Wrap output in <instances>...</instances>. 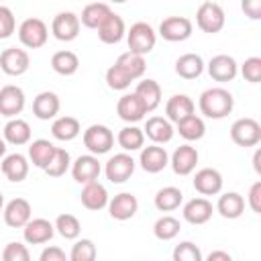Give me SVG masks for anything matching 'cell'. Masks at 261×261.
Masks as SVG:
<instances>
[{
    "label": "cell",
    "instance_id": "6da1fadb",
    "mask_svg": "<svg viewBox=\"0 0 261 261\" xmlns=\"http://www.w3.org/2000/svg\"><path fill=\"white\" fill-rule=\"evenodd\" d=\"M198 106H200V112L206 116V118H212V120H220L224 116H228L234 108V98L228 90L224 88H208L200 94V100H198Z\"/></svg>",
    "mask_w": 261,
    "mask_h": 261
},
{
    "label": "cell",
    "instance_id": "7a4b0ae2",
    "mask_svg": "<svg viewBox=\"0 0 261 261\" xmlns=\"http://www.w3.org/2000/svg\"><path fill=\"white\" fill-rule=\"evenodd\" d=\"M126 43H128V51L147 55L153 51V47L157 43V33L153 31V27L149 22L139 20V22L130 24V29L126 31Z\"/></svg>",
    "mask_w": 261,
    "mask_h": 261
},
{
    "label": "cell",
    "instance_id": "3957f363",
    "mask_svg": "<svg viewBox=\"0 0 261 261\" xmlns=\"http://www.w3.org/2000/svg\"><path fill=\"white\" fill-rule=\"evenodd\" d=\"M226 22V16H224V10L220 4L216 2H202L198 6V12H196V24L200 31L208 33V35H214V33H220L222 27Z\"/></svg>",
    "mask_w": 261,
    "mask_h": 261
},
{
    "label": "cell",
    "instance_id": "277c9868",
    "mask_svg": "<svg viewBox=\"0 0 261 261\" xmlns=\"http://www.w3.org/2000/svg\"><path fill=\"white\" fill-rule=\"evenodd\" d=\"M49 39V29L45 24V20L41 18H24L18 27V41L29 47V49H39L47 43Z\"/></svg>",
    "mask_w": 261,
    "mask_h": 261
},
{
    "label": "cell",
    "instance_id": "5b68a950",
    "mask_svg": "<svg viewBox=\"0 0 261 261\" xmlns=\"http://www.w3.org/2000/svg\"><path fill=\"white\" fill-rule=\"evenodd\" d=\"M230 139L239 147H255L261 143V124L255 118H239L230 126Z\"/></svg>",
    "mask_w": 261,
    "mask_h": 261
},
{
    "label": "cell",
    "instance_id": "8992f818",
    "mask_svg": "<svg viewBox=\"0 0 261 261\" xmlns=\"http://www.w3.org/2000/svg\"><path fill=\"white\" fill-rule=\"evenodd\" d=\"M84 145L92 155H104L114 147V133L106 124H92L84 130Z\"/></svg>",
    "mask_w": 261,
    "mask_h": 261
},
{
    "label": "cell",
    "instance_id": "52a82bcc",
    "mask_svg": "<svg viewBox=\"0 0 261 261\" xmlns=\"http://www.w3.org/2000/svg\"><path fill=\"white\" fill-rule=\"evenodd\" d=\"M192 31H194V24L188 16H167L159 24L161 39H165L169 43H179V41L190 39Z\"/></svg>",
    "mask_w": 261,
    "mask_h": 261
},
{
    "label": "cell",
    "instance_id": "ba28073f",
    "mask_svg": "<svg viewBox=\"0 0 261 261\" xmlns=\"http://www.w3.org/2000/svg\"><path fill=\"white\" fill-rule=\"evenodd\" d=\"M80 16L75 12H69V10H63L59 14H55L53 22H51V33L57 41H63V43H69L73 41L77 35H80Z\"/></svg>",
    "mask_w": 261,
    "mask_h": 261
},
{
    "label": "cell",
    "instance_id": "9c48e42d",
    "mask_svg": "<svg viewBox=\"0 0 261 261\" xmlns=\"http://www.w3.org/2000/svg\"><path fill=\"white\" fill-rule=\"evenodd\" d=\"M104 173H106L108 181H112V184H124L135 173V159L126 151L124 153H116V155H112L106 161Z\"/></svg>",
    "mask_w": 261,
    "mask_h": 261
},
{
    "label": "cell",
    "instance_id": "30bf717a",
    "mask_svg": "<svg viewBox=\"0 0 261 261\" xmlns=\"http://www.w3.org/2000/svg\"><path fill=\"white\" fill-rule=\"evenodd\" d=\"M31 65V57L24 49L8 47L0 53V69L6 75H22Z\"/></svg>",
    "mask_w": 261,
    "mask_h": 261
},
{
    "label": "cell",
    "instance_id": "8fae6325",
    "mask_svg": "<svg viewBox=\"0 0 261 261\" xmlns=\"http://www.w3.org/2000/svg\"><path fill=\"white\" fill-rule=\"evenodd\" d=\"M100 171H102V165L98 161V155H80L73 163H71V175L77 184H90V181H96L100 177Z\"/></svg>",
    "mask_w": 261,
    "mask_h": 261
},
{
    "label": "cell",
    "instance_id": "7c38bea8",
    "mask_svg": "<svg viewBox=\"0 0 261 261\" xmlns=\"http://www.w3.org/2000/svg\"><path fill=\"white\" fill-rule=\"evenodd\" d=\"M24 108V92L18 86H2L0 88V114L6 118H14Z\"/></svg>",
    "mask_w": 261,
    "mask_h": 261
},
{
    "label": "cell",
    "instance_id": "4fadbf2b",
    "mask_svg": "<svg viewBox=\"0 0 261 261\" xmlns=\"http://www.w3.org/2000/svg\"><path fill=\"white\" fill-rule=\"evenodd\" d=\"M116 114H118L124 122L135 124V122H139V120L145 118L147 108H145V104L141 102V98H139L135 92H130V94H122V96L118 98V102H116Z\"/></svg>",
    "mask_w": 261,
    "mask_h": 261
},
{
    "label": "cell",
    "instance_id": "5bb4252c",
    "mask_svg": "<svg viewBox=\"0 0 261 261\" xmlns=\"http://www.w3.org/2000/svg\"><path fill=\"white\" fill-rule=\"evenodd\" d=\"M139 163L147 173H159L169 165V155H167L165 147L153 143L149 147H141Z\"/></svg>",
    "mask_w": 261,
    "mask_h": 261
},
{
    "label": "cell",
    "instance_id": "9a60e30c",
    "mask_svg": "<svg viewBox=\"0 0 261 261\" xmlns=\"http://www.w3.org/2000/svg\"><path fill=\"white\" fill-rule=\"evenodd\" d=\"M192 184H194V190L198 194H202V196H216L222 190V175L214 167H202V169L196 171Z\"/></svg>",
    "mask_w": 261,
    "mask_h": 261
},
{
    "label": "cell",
    "instance_id": "2e32d148",
    "mask_svg": "<svg viewBox=\"0 0 261 261\" xmlns=\"http://www.w3.org/2000/svg\"><path fill=\"white\" fill-rule=\"evenodd\" d=\"M2 214H4V222H6L10 228H22V226L31 220L33 208H31V202H29V200H24V198H14V200H10V202L2 208Z\"/></svg>",
    "mask_w": 261,
    "mask_h": 261
},
{
    "label": "cell",
    "instance_id": "e0dca14e",
    "mask_svg": "<svg viewBox=\"0 0 261 261\" xmlns=\"http://www.w3.org/2000/svg\"><path fill=\"white\" fill-rule=\"evenodd\" d=\"M139 210V200L130 192H120L112 200H108V214L114 220H128L137 214Z\"/></svg>",
    "mask_w": 261,
    "mask_h": 261
},
{
    "label": "cell",
    "instance_id": "ac0fdd59",
    "mask_svg": "<svg viewBox=\"0 0 261 261\" xmlns=\"http://www.w3.org/2000/svg\"><path fill=\"white\" fill-rule=\"evenodd\" d=\"M55 234V226L53 222H49L47 218H31L24 226H22V237L29 245H43L49 243Z\"/></svg>",
    "mask_w": 261,
    "mask_h": 261
},
{
    "label": "cell",
    "instance_id": "d6986e66",
    "mask_svg": "<svg viewBox=\"0 0 261 261\" xmlns=\"http://www.w3.org/2000/svg\"><path fill=\"white\" fill-rule=\"evenodd\" d=\"M212 202L204 196H198V198H192L190 202L184 204V220L190 222V224H206L210 218H212Z\"/></svg>",
    "mask_w": 261,
    "mask_h": 261
},
{
    "label": "cell",
    "instance_id": "ffe728a7",
    "mask_svg": "<svg viewBox=\"0 0 261 261\" xmlns=\"http://www.w3.org/2000/svg\"><path fill=\"white\" fill-rule=\"evenodd\" d=\"M98 31V39L106 45H116L122 41V37L126 35V24L122 20V16H118L116 12H110L102 24L96 29Z\"/></svg>",
    "mask_w": 261,
    "mask_h": 261
},
{
    "label": "cell",
    "instance_id": "44dd1931",
    "mask_svg": "<svg viewBox=\"0 0 261 261\" xmlns=\"http://www.w3.org/2000/svg\"><path fill=\"white\" fill-rule=\"evenodd\" d=\"M208 73L214 82H232L239 73V65H237L234 57L220 53L208 61Z\"/></svg>",
    "mask_w": 261,
    "mask_h": 261
},
{
    "label": "cell",
    "instance_id": "7402d4cb",
    "mask_svg": "<svg viewBox=\"0 0 261 261\" xmlns=\"http://www.w3.org/2000/svg\"><path fill=\"white\" fill-rule=\"evenodd\" d=\"M198 159H200V155H198L196 147H192V145H181V147H177V149L173 151L169 163H171V169H173L175 175H190V173L196 169Z\"/></svg>",
    "mask_w": 261,
    "mask_h": 261
},
{
    "label": "cell",
    "instance_id": "603a6c76",
    "mask_svg": "<svg viewBox=\"0 0 261 261\" xmlns=\"http://www.w3.org/2000/svg\"><path fill=\"white\" fill-rule=\"evenodd\" d=\"M143 133H145V137L151 139V143L165 145V143H169L173 139L175 128H173L171 120H167L163 116H151V118H147Z\"/></svg>",
    "mask_w": 261,
    "mask_h": 261
},
{
    "label": "cell",
    "instance_id": "cb8c5ba5",
    "mask_svg": "<svg viewBox=\"0 0 261 261\" xmlns=\"http://www.w3.org/2000/svg\"><path fill=\"white\" fill-rule=\"evenodd\" d=\"M59 108H61L59 96L55 92H49V90L37 94L35 100H33V114L39 120H51V118H55L57 112H59Z\"/></svg>",
    "mask_w": 261,
    "mask_h": 261
},
{
    "label": "cell",
    "instance_id": "d4e9b609",
    "mask_svg": "<svg viewBox=\"0 0 261 261\" xmlns=\"http://www.w3.org/2000/svg\"><path fill=\"white\" fill-rule=\"evenodd\" d=\"M0 169L8 181H22L29 175V159L22 153H10L2 157Z\"/></svg>",
    "mask_w": 261,
    "mask_h": 261
},
{
    "label": "cell",
    "instance_id": "484cf974",
    "mask_svg": "<svg viewBox=\"0 0 261 261\" xmlns=\"http://www.w3.org/2000/svg\"><path fill=\"white\" fill-rule=\"evenodd\" d=\"M80 200L82 204L88 208V210H102L108 206V192L106 188L96 179V181H90V184H84V190L80 194Z\"/></svg>",
    "mask_w": 261,
    "mask_h": 261
},
{
    "label": "cell",
    "instance_id": "4316f807",
    "mask_svg": "<svg viewBox=\"0 0 261 261\" xmlns=\"http://www.w3.org/2000/svg\"><path fill=\"white\" fill-rule=\"evenodd\" d=\"M204 71V59L198 53H184L175 59V73L184 80H196Z\"/></svg>",
    "mask_w": 261,
    "mask_h": 261
},
{
    "label": "cell",
    "instance_id": "83f0119b",
    "mask_svg": "<svg viewBox=\"0 0 261 261\" xmlns=\"http://www.w3.org/2000/svg\"><path fill=\"white\" fill-rule=\"evenodd\" d=\"M216 210H218V214L222 218L234 220V218H239L245 212V198L239 192H226V194H222L218 198Z\"/></svg>",
    "mask_w": 261,
    "mask_h": 261
},
{
    "label": "cell",
    "instance_id": "f1b7e54d",
    "mask_svg": "<svg viewBox=\"0 0 261 261\" xmlns=\"http://www.w3.org/2000/svg\"><path fill=\"white\" fill-rule=\"evenodd\" d=\"M165 114H167V120L171 122H179L181 118L194 114V100L186 94H175L167 100L165 104Z\"/></svg>",
    "mask_w": 261,
    "mask_h": 261
},
{
    "label": "cell",
    "instance_id": "f546056e",
    "mask_svg": "<svg viewBox=\"0 0 261 261\" xmlns=\"http://www.w3.org/2000/svg\"><path fill=\"white\" fill-rule=\"evenodd\" d=\"M4 141L10 143V145H16V147L27 145L31 141V126H29V122L18 118V116L10 118L4 124Z\"/></svg>",
    "mask_w": 261,
    "mask_h": 261
},
{
    "label": "cell",
    "instance_id": "4dcf8cb0",
    "mask_svg": "<svg viewBox=\"0 0 261 261\" xmlns=\"http://www.w3.org/2000/svg\"><path fill=\"white\" fill-rule=\"evenodd\" d=\"M135 94L145 104L147 112H153L161 104V86L155 80H143V82H139L137 88H135Z\"/></svg>",
    "mask_w": 261,
    "mask_h": 261
},
{
    "label": "cell",
    "instance_id": "1f68e13d",
    "mask_svg": "<svg viewBox=\"0 0 261 261\" xmlns=\"http://www.w3.org/2000/svg\"><path fill=\"white\" fill-rule=\"evenodd\" d=\"M80 133H82V126H80V120L75 116H59L51 124V135L57 141H63V143L73 141Z\"/></svg>",
    "mask_w": 261,
    "mask_h": 261
},
{
    "label": "cell",
    "instance_id": "d6a6232c",
    "mask_svg": "<svg viewBox=\"0 0 261 261\" xmlns=\"http://www.w3.org/2000/svg\"><path fill=\"white\" fill-rule=\"evenodd\" d=\"M116 65L135 82L139 77H143L145 69H147V63H145V55H139V53H133V51H126L122 53L118 59H116Z\"/></svg>",
    "mask_w": 261,
    "mask_h": 261
},
{
    "label": "cell",
    "instance_id": "836d02e7",
    "mask_svg": "<svg viewBox=\"0 0 261 261\" xmlns=\"http://www.w3.org/2000/svg\"><path fill=\"white\" fill-rule=\"evenodd\" d=\"M181 200H184V194H181L179 188H175V186H165V188H161V190L155 194V200H153V202H155V208H157L159 212H171V210L179 208Z\"/></svg>",
    "mask_w": 261,
    "mask_h": 261
},
{
    "label": "cell",
    "instance_id": "e575fe53",
    "mask_svg": "<svg viewBox=\"0 0 261 261\" xmlns=\"http://www.w3.org/2000/svg\"><path fill=\"white\" fill-rule=\"evenodd\" d=\"M116 143H118L126 153L139 151V149L145 145V133H143V128H139V126H135V124H128V126H124V128L118 130Z\"/></svg>",
    "mask_w": 261,
    "mask_h": 261
},
{
    "label": "cell",
    "instance_id": "d590c367",
    "mask_svg": "<svg viewBox=\"0 0 261 261\" xmlns=\"http://www.w3.org/2000/svg\"><path fill=\"white\" fill-rule=\"evenodd\" d=\"M55 145L51 143V141H47V139H37V141H33L31 145H29V159H31V163L35 165V167H39V169H43L47 163H49V159H51V155L55 153Z\"/></svg>",
    "mask_w": 261,
    "mask_h": 261
},
{
    "label": "cell",
    "instance_id": "8d00e7d4",
    "mask_svg": "<svg viewBox=\"0 0 261 261\" xmlns=\"http://www.w3.org/2000/svg\"><path fill=\"white\" fill-rule=\"evenodd\" d=\"M110 6L106 2H92L88 4L84 10H82V16H80V22L88 29H98L102 24V20L110 14Z\"/></svg>",
    "mask_w": 261,
    "mask_h": 261
},
{
    "label": "cell",
    "instance_id": "74e56055",
    "mask_svg": "<svg viewBox=\"0 0 261 261\" xmlns=\"http://www.w3.org/2000/svg\"><path fill=\"white\" fill-rule=\"evenodd\" d=\"M51 67H53V71L59 73V75H73V73L77 71V67H80V59H77V55H75L73 51L63 49V51L53 53V57H51Z\"/></svg>",
    "mask_w": 261,
    "mask_h": 261
},
{
    "label": "cell",
    "instance_id": "f35d334b",
    "mask_svg": "<svg viewBox=\"0 0 261 261\" xmlns=\"http://www.w3.org/2000/svg\"><path fill=\"white\" fill-rule=\"evenodd\" d=\"M175 124H177L179 137H184L186 141H200V139L204 137V133H206L204 120H202L200 116H196V114H190V116L181 118V120L175 122Z\"/></svg>",
    "mask_w": 261,
    "mask_h": 261
},
{
    "label": "cell",
    "instance_id": "ab89813d",
    "mask_svg": "<svg viewBox=\"0 0 261 261\" xmlns=\"http://www.w3.org/2000/svg\"><path fill=\"white\" fill-rule=\"evenodd\" d=\"M69 167H71V157H69V153H67L65 149L57 147L55 153L51 155L49 163L43 167V171H45L49 177H61Z\"/></svg>",
    "mask_w": 261,
    "mask_h": 261
},
{
    "label": "cell",
    "instance_id": "60d3db41",
    "mask_svg": "<svg viewBox=\"0 0 261 261\" xmlns=\"http://www.w3.org/2000/svg\"><path fill=\"white\" fill-rule=\"evenodd\" d=\"M179 228H181L179 220H177L175 216L165 214V216L157 218V222L153 224V234H155L159 241H171V239H175V237L179 234Z\"/></svg>",
    "mask_w": 261,
    "mask_h": 261
},
{
    "label": "cell",
    "instance_id": "b9f144b4",
    "mask_svg": "<svg viewBox=\"0 0 261 261\" xmlns=\"http://www.w3.org/2000/svg\"><path fill=\"white\" fill-rule=\"evenodd\" d=\"M55 232H59L63 239H67V241H73V239H77L80 237V232H82V224H80V220L73 216V214H59L57 218H55Z\"/></svg>",
    "mask_w": 261,
    "mask_h": 261
},
{
    "label": "cell",
    "instance_id": "7bdbcfd3",
    "mask_svg": "<svg viewBox=\"0 0 261 261\" xmlns=\"http://www.w3.org/2000/svg\"><path fill=\"white\" fill-rule=\"evenodd\" d=\"M96 255H98V251H96V245L92 239H77L69 251L71 261H94Z\"/></svg>",
    "mask_w": 261,
    "mask_h": 261
},
{
    "label": "cell",
    "instance_id": "ee69618b",
    "mask_svg": "<svg viewBox=\"0 0 261 261\" xmlns=\"http://www.w3.org/2000/svg\"><path fill=\"white\" fill-rule=\"evenodd\" d=\"M106 84H108V88L110 90H116V92H122V90H128L130 88V84H133V80L114 63V65H110L108 69H106Z\"/></svg>",
    "mask_w": 261,
    "mask_h": 261
},
{
    "label": "cell",
    "instance_id": "f6af8a7d",
    "mask_svg": "<svg viewBox=\"0 0 261 261\" xmlns=\"http://www.w3.org/2000/svg\"><path fill=\"white\" fill-rule=\"evenodd\" d=\"M173 261H202V251L192 241H181L173 249Z\"/></svg>",
    "mask_w": 261,
    "mask_h": 261
},
{
    "label": "cell",
    "instance_id": "bcb514c9",
    "mask_svg": "<svg viewBox=\"0 0 261 261\" xmlns=\"http://www.w3.org/2000/svg\"><path fill=\"white\" fill-rule=\"evenodd\" d=\"M241 73L247 82L251 84H259L261 82V57H249L245 59V63L241 65Z\"/></svg>",
    "mask_w": 261,
    "mask_h": 261
},
{
    "label": "cell",
    "instance_id": "7dc6e473",
    "mask_svg": "<svg viewBox=\"0 0 261 261\" xmlns=\"http://www.w3.org/2000/svg\"><path fill=\"white\" fill-rule=\"evenodd\" d=\"M16 31V18L14 12L8 6L0 4V39H8L12 37V33Z\"/></svg>",
    "mask_w": 261,
    "mask_h": 261
},
{
    "label": "cell",
    "instance_id": "c3c4849f",
    "mask_svg": "<svg viewBox=\"0 0 261 261\" xmlns=\"http://www.w3.org/2000/svg\"><path fill=\"white\" fill-rule=\"evenodd\" d=\"M2 259L4 261H29L31 253H29L27 245H22V243H8L2 251Z\"/></svg>",
    "mask_w": 261,
    "mask_h": 261
},
{
    "label": "cell",
    "instance_id": "681fc988",
    "mask_svg": "<svg viewBox=\"0 0 261 261\" xmlns=\"http://www.w3.org/2000/svg\"><path fill=\"white\" fill-rule=\"evenodd\" d=\"M247 204L255 214H261V181H255L249 188V196H247Z\"/></svg>",
    "mask_w": 261,
    "mask_h": 261
},
{
    "label": "cell",
    "instance_id": "f907efd6",
    "mask_svg": "<svg viewBox=\"0 0 261 261\" xmlns=\"http://www.w3.org/2000/svg\"><path fill=\"white\" fill-rule=\"evenodd\" d=\"M241 10L251 20H259L261 18V0H241Z\"/></svg>",
    "mask_w": 261,
    "mask_h": 261
},
{
    "label": "cell",
    "instance_id": "816d5d0a",
    "mask_svg": "<svg viewBox=\"0 0 261 261\" xmlns=\"http://www.w3.org/2000/svg\"><path fill=\"white\" fill-rule=\"evenodd\" d=\"M39 259H41V261H65L67 255H65V251L59 249V247H47V249L41 251Z\"/></svg>",
    "mask_w": 261,
    "mask_h": 261
},
{
    "label": "cell",
    "instance_id": "f5cc1de1",
    "mask_svg": "<svg viewBox=\"0 0 261 261\" xmlns=\"http://www.w3.org/2000/svg\"><path fill=\"white\" fill-rule=\"evenodd\" d=\"M232 257H230V253H226V251H212L210 255H208V261H230Z\"/></svg>",
    "mask_w": 261,
    "mask_h": 261
},
{
    "label": "cell",
    "instance_id": "db71d44e",
    "mask_svg": "<svg viewBox=\"0 0 261 261\" xmlns=\"http://www.w3.org/2000/svg\"><path fill=\"white\" fill-rule=\"evenodd\" d=\"M253 169L257 175H261V149H257L253 155Z\"/></svg>",
    "mask_w": 261,
    "mask_h": 261
},
{
    "label": "cell",
    "instance_id": "11a10c76",
    "mask_svg": "<svg viewBox=\"0 0 261 261\" xmlns=\"http://www.w3.org/2000/svg\"><path fill=\"white\" fill-rule=\"evenodd\" d=\"M6 155V141L4 139H0V159Z\"/></svg>",
    "mask_w": 261,
    "mask_h": 261
},
{
    "label": "cell",
    "instance_id": "9f6ffc18",
    "mask_svg": "<svg viewBox=\"0 0 261 261\" xmlns=\"http://www.w3.org/2000/svg\"><path fill=\"white\" fill-rule=\"evenodd\" d=\"M2 208H4V196H2V192H0V212H2Z\"/></svg>",
    "mask_w": 261,
    "mask_h": 261
},
{
    "label": "cell",
    "instance_id": "6f0895ef",
    "mask_svg": "<svg viewBox=\"0 0 261 261\" xmlns=\"http://www.w3.org/2000/svg\"><path fill=\"white\" fill-rule=\"evenodd\" d=\"M110 2H114V4H122V2H126V0H110Z\"/></svg>",
    "mask_w": 261,
    "mask_h": 261
}]
</instances>
